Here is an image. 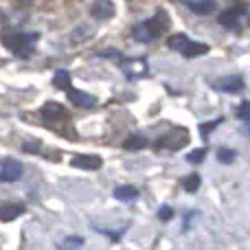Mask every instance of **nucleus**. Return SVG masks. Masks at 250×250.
Masks as SVG:
<instances>
[{"mask_svg": "<svg viewBox=\"0 0 250 250\" xmlns=\"http://www.w3.org/2000/svg\"><path fill=\"white\" fill-rule=\"evenodd\" d=\"M167 22H169L167 13L160 9L154 18H149V20L134 26V31H132L134 40H138V42H154V40H158L160 35H163V31L167 29Z\"/></svg>", "mask_w": 250, "mask_h": 250, "instance_id": "1", "label": "nucleus"}, {"mask_svg": "<svg viewBox=\"0 0 250 250\" xmlns=\"http://www.w3.org/2000/svg\"><path fill=\"white\" fill-rule=\"evenodd\" d=\"M35 40H38L35 33H20V31H13V33L2 35V44L11 53H16L18 57H31L33 55V42Z\"/></svg>", "mask_w": 250, "mask_h": 250, "instance_id": "2", "label": "nucleus"}, {"mask_svg": "<svg viewBox=\"0 0 250 250\" xmlns=\"http://www.w3.org/2000/svg\"><path fill=\"white\" fill-rule=\"evenodd\" d=\"M187 141H189L187 129H176L173 134H167V136L160 138V141L156 143V147H165V149H180V147L187 145Z\"/></svg>", "mask_w": 250, "mask_h": 250, "instance_id": "3", "label": "nucleus"}, {"mask_svg": "<svg viewBox=\"0 0 250 250\" xmlns=\"http://www.w3.org/2000/svg\"><path fill=\"white\" fill-rule=\"evenodd\" d=\"M22 178V165L16 158H7L0 169V182H16Z\"/></svg>", "mask_w": 250, "mask_h": 250, "instance_id": "4", "label": "nucleus"}, {"mask_svg": "<svg viewBox=\"0 0 250 250\" xmlns=\"http://www.w3.org/2000/svg\"><path fill=\"white\" fill-rule=\"evenodd\" d=\"M40 117H42L44 121H62V119L68 117V112H66L64 105L55 104V101H48V104L42 105V110H40Z\"/></svg>", "mask_w": 250, "mask_h": 250, "instance_id": "5", "label": "nucleus"}, {"mask_svg": "<svg viewBox=\"0 0 250 250\" xmlns=\"http://www.w3.org/2000/svg\"><path fill=\"white\" fill-rule=\"evenodd\" d=\"M73 167L77 169H83V171H97V169H101V165H104V160L99 158V156H90V154H79L75 156L73 160Z\"/></svg>", "mask_w": 250, "mask_h": 250, "instance_id": "6", "label": "nucleus"}, {"mask_svg": "<svg viewBox=\"0 0 250 250\" xmlns=\"http://www.w3.org/2000/svg\"><path fill=\"white\" fill-rule=\"evenodd\" d=\"M90 13L95 20H110L114 16V2L112 0H95L90 7Z\"/></svg>", "mask_w": 250, "mask_h": 250, "instance_id": "7", "label": "nucleus"}, {"mask_svg": "<svg viewBox=\"0 0 250 250\" xmlns=\"http://www.w3.org/2000/svg\"><path fill=\"white\" fill-rule=\"evenodd\" d=\"M213 86H215L217 90H224V92H237L244 88V77L242 75H229V77L217 79Z\"/></svg>", "mask_w": 250, "mask_h": 250, "instance_id": "8", "label": "nucleus"}, {"mask_svg": "<svg viewBox=\"0 0 250 250\" xmlns=\"http://www.w3.org/2000/svg\"><path fill=\"white\" fill-rule=\"evenodd\" d=\"M22 213H24V204H16V202L0 204V222H13Z\"/></svg>", "mask_w": 250, "mask_h": 250, "instance_id": "9", "label": "nucleus"}, {"mask_svg": "<svg viewBox=\"0 0 250 250\" xmlns=\"http://www.w3.org/2000/svg\"><path fill=\"white\" fill-rule=\"evenodd\" d=\"M68 99L75 105H79V108H92V105H97V99L92 95H88L83 90H73V88L68 90Z\"/></svg>", "mask_w": 250, "mask_h": 250, "instance_id": "10", "label": "nucleus"}, {"mask_svg": "<svg viewBox=\"0 0 250 250\" xmlns=\"http://www.w3.org/2000/svg\"><path fill=\"white\" fill-rule=\"evenodd\" d=\"M187 7L191 9V11L200 13V16H208V13L215 11V0H187Z\"/></svg>", "mask_w": 250, "mask_h": 250, "instance_id": "11", "label": "nucleus"}, {"mask_svg": "<svg viewBox=\"0 0 250 250\" xmlns=\"http://www.w3.org/2000/svg\"><path fill=\"white\" fill-rule=\"evenodd\" d=\"M114 198H117V200H123V202L136 200V198H138V189H136V187H129V185L117 187V189H114Z\"/></svg>", "mask_w": 250, "mask_h": 250, "instance_id": "12", "label": "nucleus"}, {"mask_svg": "<svg viewBox=\"0 0 250 250\" xmlns=\"http://www.w3.org/2000/svg\"><path fill=\"white\" fill-rule=\"evenodd\" d=\"M189 42H191V40L187 38V35H182V33H173L171 38L167 40V46L171 48V51H178V53H182V51H185L187 46H189Z\"/></svg>", "mask_w": 250, "mask_h": 250, "instance_id": "13", "label": "nucleus"}, {"mask_svg": "<svg viewBox=\"0 0 250 250\" xmlns=\"http://www.w3.org/2000/svg\"><path fill=\"white\" fill-rule=\"evenodd\" d=\"M92 35H95V29L88 24H82L70 33V42H86V40H90Z\"/></svg>", "mask_w": 250, "mask_h": 250, "instance_id": "14", "label": "nucleus"}, {"mask_svg": "<svg viewBox=\"0 0 250 250\" xmlns=\"http://www.w3.org/2000/svg\"><path fill=\"white\" fill-rule=\"evenodd\" d=\"M242 13H244V9H226V11L220 16V24L222 26H235Z\"/></svg>", "mask_w": 250, "mask_h": 250, "instance_id": "15", "label": "nucleus"}, {"mask_svg": "<svg viewBox=\"0 0 250 250\" xmlns=\"http://www.w3.org/2000/svg\"><path fill=\"white\" fill-rule=\"evenodd\" d=\"M204 53H208L207 44H202V42H189V46L182 51V55H185V57H200V55H204Z\"/></svg>", "mask_w": 250, "mask_h": 250, "instance_id": "16", "label": "nucleus"}, {"mask_svg": "<svg viewBox=\"0 0 250 250\" xmlns=\"http://www.w3.org/2000/svg\"><path fill=\"white\" fill-rule=\"evenodd\" d=\"M82 246H83V237H77V235H70V237L62 239V242L57 244L60 250H79Z\"/></svg>", "mask_w": 250, "mask_h": 250, "instance_id": "17", "label": "nucleus"}, {"mask_svg": "<svg viewBox=\"0 0 250 250\" xmlns=\"http://www.w3.org/2000/svg\"><path fill=\"white\" fill-rule=\"evenodd\" d=\"M53 86L60 88V90H70V75L66 73V70H57L55 77H53Z\"/></svg>", "mask_w": 250, "mask_h": 250, "instance_id": "18", "label": "nucleus"}, {"mask_svg": "<svg viewBox=\"0 0 250 250\" xmlns=\"http://www.w3.org/2000/svg\"><path fill=\"white\" fill-rule=\"evenodd\" d=\"M145 145H147V138L143 136V134H132V136L123 143L125 149H141V147H145Z\"/></svg>", "mask_w": 250, "mask_h": 250, "instance_id": "19", "label": "nucleus"}, {"mask_svg": "<svg viewBox=\"0 0 250 250\" xmlns=\"http://www.w3.org/2000/svg\"><path fill=\"white\" fill-rule=\"evenodd\" d=\"M182 187H185V191H189V193H195L200 187V176L198 173H193V176H189L185 182H182Z\"/></svg>", "mask_w": 250, "mask_h": 250, "instance_id": "20", "label": "nucleus"}, {"mask_svg": "<svg viewBox=\"0 0 250 250\" xmlns=\"http://www.w3.org/2000/svg\"><path fill=\"white\" fill-rule=\"evenodd\" d=\"M237 117L242 119V121L250 123V101H244V104L239 105V108H237Z\"/></svg>", "mask_w": 250, "mask_h": 250, "instance_id": "21", "label": "nucleus"}, {"mask_svg": "<svg viewBox=\"0 0 250 250\" xmlns=\"http://www.w3.org/2000/svg\"><path fill=\"white\" fill-rule=\"evenodd\" d=\"M204 156H207V149H195V151H191V154L187 156V160L193 163V165H198V163H202L204 160Z\"/></svg>", "mask_w": 250, "mask_h": 250, "instance_id": "22", "label": "nucleus"}, {"mask_svg": "<svg viewBox=\"0 0 250 250\" xmlns=\"http://www.w3.org/2000/svg\"><path fill=\"white\" fill-rule=\"evenodd\" d=\"M217 158H220L222 163H233V160H235V151L233 149H220Z\"/></svg>", "mask_w": 250, "mask_h": 250, "instance_id": "23", "label": "nucleus"}, {"mask_svg": "<svg viewBox=\"0 0 250 250\" xmlns=\"http://www.w3.org/2000/svg\"><path fill=\"white\" fill-rule=\"evenodd\" d=\"M217 123H220V121H213V123H204V125H200V132H202V136L207 138V136H208V132H211V129L215 127Z\"/></svg>", "mask_w": 250, "mask_h": 250, "instance_id": "24", "label": "nucleus"}, {"mask_svg": "<svg viewBox=\"0 0 250 250\" xmlns=\"http://www.w3.org/2000/svg\"><path fill=\"white\" fill-rule=\"evenodd\" d=\"M99 57H114V60H121V53L119 51H101V53H97Z\"/></svg>", "mask_w": 250, "mask_h": 250, "instance_id": "25", "label": "nucleus"}, {"mask_svg": "<svg viewBox=\"0 0 250 250\" xmlns=\"http://www.w3.org/2000/svg\"><path fill=\"white\" fill-rule=\"evenodd\" d=\"M171 215H173V211H171L169 207H163V208L158 211V217H160V220H169Z\"/></svg>", "mask_w": 250, "mask_h": 250, "instance_id": "26", "label": "nucleus"}]
</instances>
